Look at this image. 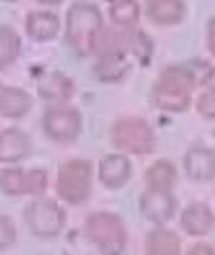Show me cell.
<instances>
[{"mask_svg": "<svg viewBox=\"0 0 215 255\" xmlns=\"http://www.w3.org/2000/svg\"><path fill=\"white\" fill-rule=\"evenodd\" d=\"M197 83V75L191 65L166 69L153 87V102L161 110L182 112L191 104V92Z\"/></svg>", "mask_w": 215, "mask_h": 255, "instance_id": "6da1fadb", "label": "cell"}, {"mask_svg": "<svg viewBox=\"0 0 215 255\" xmlns=\"http://www.w3.org/2000/svg\"><path fill=\"white\" fill-rule=\"evenodd\" d=\"M99 35H102V12L93 4L77 2L69 10L67 19V37L72 50L81 56L93 52Z\"/></svg>", "mask_w": 215, "mask_h": 255, "instance_id": "7a4b0ae2", "label": "cell"}, {"mask_svg": "<svg viewBox=\"0 0 215 255\" xmlns=\"http://www.w3.org/2000/svg\"><path fill=\"white\" fill-rule=\"evenodd\" d=\"M85 233L104 253H120L126 243L124 224L116 214L97 212L85 222Z\"/></svg>", "mask_w": 215, "mask_h": 255, "instance_id": "3957f363", "label": "cell"}, {"mask_svg": "<svg viewBox=\"0 0 215 255\" xmlns=\"http://www.w3.org/2000/svg\"><path fill=\"white\" fill-rule=\"evenodd\" d=\"M58 195L69 203H81L91 191V164L85 160H69L58 172Z\"/></svg>", "mask_w": 215, "mask_h": 255, "instance_id": "277c9868", "label": "cell"}, {"mask_svg": "<svg viewBox=\"0 0 215 255\" xmlns=\"http://www.w3.org/2000/svg\"><path fill=\"white\" fill-rule=\"evenodd\" d=\"M112 143L131 154H149L153 149V131L141 119H122L112 127Z\"/></svg>", "mask_w": 215, "mask_h": 255, "instance_id": "5b68a950", "label": "cell"}, {"mask_svg": "<svg viewBox=\"0 0 215 255\" xmlns=\"http://www.w3.org/2000/svg\"><path fill=\"white\" fill-rule=\"evenodd\" d=\"M23 218L27 222L29 231L37 237H56L65 228V212L58 208V203L50 199L31 201L25 208Z\"/></svg>", "mask_w": 215, "mask_h": 255, "instance_id": "8992f818", "label": "cell"}, {"mask_svg": "<svg viewBox=\"0 0 215 255\" xmlns=\"http://www.w3.org/2000/svg\"><path fill=\"white\" fill-rule=\"evenodd\" d=\"M44 131L58 143L74 141L81 133V117L72 108H52L44 117Z\"/></svg>", "mask_w": 215, "mask_h": 255, "instance_id": "52a82bcc", "label": "cell"}, {"mask_svg": "<svg viewBox=\"0 0 215 255\" xmlns=\"http://www.w3.org/2000/svg\"><path fill=\"white\" fill-rule=\"evenodd\" d=\"M48 185V176L44 170H2L0 172V189L8 195H25V193H42Z\"/></svg>", "mask_w": 215, "mask_h": 255, "instance_id": "ba28073f", "label": "cell"}, {"mask_svg": "<svg viewBox=\"0 0 215 255\" xmlns=\"http://www.w3.org/2000/svg\"><path fill=\"white\" fill-rule=\"evenodd\" d=\"M176 199L170 195V191L149 189L141 197V212L151 222H166L174 216Z\"/></svg>", "mask_w": 215, "mask_h": 255, "instance_id": "9c48e42d", "label": "cell"}, {"mask_svg": "<svg viewBox=\"0 0 215 255\" xmlns=\"http://www.w3.org/2000/svg\"><path fill=\"white\" fill-rule=\"evenodd\" d=\"M184 168L195 181H211L215 176V151L207 147H193L184 156Z\"/></svg>", "mask_w": 215, "mask_h": 255, "instance_id": "30bf717a", "label": "cell"}, {"mask_svg": "<svg viewBox=\"0 0 215 255\" xmlns=\"http://www.w3.org/2000/svg\"><path fill=\"white\" fill-rule=\"evenodd\" d=\"M37 92L48 102H67L74 92V85L67 75L50 71L44 73L40 81H37Z\"/></svg>", "mask_w": 215, "mask_h": 255, "instance_id": "8fae6325", "label": "cell"}, {"mask_svg": "<svg viewBox=\"0 0 215 255\" xmlns=\"http://www.w3.org/2000/svg\"><path fill=\"white\" fill-rule=\"evenodd\" d=\"M129 176H131V162L126 156L112 154V156H106L102 164H99V178L110 189L122 187L129 181Z\"/></svg>", "mask_w": 215, "mask_h": 255, "instance_id": "7c38bea8", "label": "cell"}, {"mask_svg": "<svg viewBox=\"0 0 215 255\" xmlns=\"http://www.w3.org/2000/svg\"><path fill=\"white\" fill-rule=\"evenodd\" d=\"M29 137L19 129H6L0 133V162H17L27 156Z\"/></svg>", "mask_w": 215, "mask_h": 255, "instance_id": "4fadbf2b", "label": "cell"}, {"mask_svg": "<svg viewBox=\"0 0 215 255\" xmlns=\"http://www.w3.org/2000/svg\"><path fill=\"white\" fill-rule=\"evenodd\" d=\"M213 214L211 210L205 206V203H193L188 206L182 214V226L188 235H195V237H201V235H207L211 228H213Z\"/></svg>", "mask_w": 215, "mask_h": 255, "instance_id": "5bb4252c", "label": "cell"}, {"mask_svg": "<svg viewBox=\"0 0 215 255\" xmlns=\"http://www.w3.org/2000/svg\"><path fill=\"white\" fill-rule=\"evenodd\" d=\"M31 108V98L27 92L17 87L0 89V114L6 119H19Z\"/></svg>", "mask_w": 215, "mask_h": 255, "instance_id": "9a60e30c", "label": "cell"}, {"mask_svg": "<svg viewBox=\"0 0 215 255\" xmlns=\"http://www.w3.org/2000/svg\"><path fill=\"white\" fill-rule=\"evenodd\" d=\"M147 15L157 25H174L184 17L182 0H147Z\"/></svg>", "mask_w": 215, "mask_h": 255, "instance_id": "2e32d148", "label": "cell"}, {"mask_svg": "<svg viewBox=\"0 0 215 255\" xmlns=\"http://www.w3.org/2000/svg\"><path fill=\"white\" fill-rule=\"evenodd\" d=\"M27 33L33 37V40H52V37L58 33V17L54 12H46V10H33L27 17Z\"/></svg>", "mask_w": 215, "mask_h": 255, "instance_id": "e0dca14e", "label": "cell"}, {"mask_svg": "<svg viewBox=\"0 0 215 255\" xmlns=\"http://www.w3.org/2000/svg\"><path fill=\"white\" fill-rule=\"evenodd\" d=\"M145 249L151 255H176L180 251V239L166 228H155L147 235Z\"/></svg>", "mask_w": 215, "mask_h": 255, "instance_id": "ac0fdd59", "label": "cell"}, {"mask_svg": "<svg viewBox=\"0 0 215 255\" xmlns=\"http://www.w3.org/2000/svg\"><path fill=\"white\" fill-rule=\"evenodd\" d=\"M176 183V168L168 160H159L147 170V185L149 189H159V191H170Z\"/></svg>", "mask_w": 215, "mask_h": 255, "instance_id": "d6986e66", "label": "cell"}, {"mask_svg": "<svg viewBox=\"0 0 215 255\" xmlns=\"http://www.w3.org/2000/svg\"><path fill=\"white\" fill-rule=\"evenodd\" d=\"M110 17L112 21L120 25V27L129 29L139 21V4L137 0H116L110 8Z\"/></svg>", "mask_w": 215, "mask_h": 255, "instance_id": "ffe728a7", "label": "cell"}, {"mask_svg": "<svg viewBox=\"0 0 215 255\" xmlns=\"http://www.w3.org/2000/svg\"><path fill=\"white\" fill-rule=\"evenodd\" d=\"M21 50L19 35L8 29V27H0V67H8L17 60Z\"/></svg>", "mask_w": 215, "mask_h": 255, "instance_id": "44dd1931", "label": "cell"}, {"mask_svg": "<svg viewBox=\"0 0 215 255\" xmlns=\"http://www.w3.org/2000/svg\"><path fill=\"white\" fill-rule=\"evenodd\" d=\"M15 237H17V233H15V226H12L10 218L0 216V251L15 243Z\"/></svg>", "mask_w": 215, "mask_h": 255, "instance_id": "7402d4cb", "label": "cell"}, {"mask_svg": "<svg viewBox=\"0 0 215 255\" xmlns=\"http://www.w3.org/2000/svg\"><path fill=\"white\" fill-rule=\"evenodd\" d=\"M199 112L207 119H215V89H209L199 100Z\"/></svg>", "mask_w": 215, "mask_h": 255, "instance_id": "603a6c76", "label": "cell"}, {"mask_svg": "<svg viewBox=\"0 0 215 255\" xmlns=\"http://www.w3.org/2000/svg\"><path fill=\"white\" fill-rule=\"evenodd\" d=\"M207 44H209L211 54L215 56V17L211 19V23H209V29H207Z\"/></svg>", "mask_w": 215, "mask_h": 255, "instance_id": "cb8c5ba5", "label": "cell"}, {"mask_svg": "<svg viewBox=\"0 0 215 255\" xmlns=\"http://www.w3.org/2000/svg\"><path fill=\"white\" fill-rule=\"evenodd\" d=\"M191 253H215V249L213 247H209V245H203V243H201V245H197V247H193L191 249Z\"/></svg>", "mask_w": 215, "mask_h": 255, "instance_id": "d4e9b609", "label": "cell"}, {"mask_svg": "<svg viewBox=\"0 0 215 255\" xmlns=\"http://www.w3.org/2000/svg\"><path fill=\"white\" fill-rule=\"evenodd\" d=\"M40 2H44V4H58V2H62V0H40Z\"/></svg>", "mask_w": 215, "mask_h": 255, "instance_id": "484cf974", "label": "cell"}]
</instances>
